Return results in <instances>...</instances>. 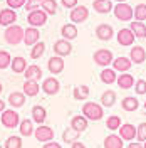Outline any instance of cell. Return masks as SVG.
Masks as SVG:
<instances>
[{"mask_svg": "<svg viewBox=\"0 0 146 148\" xmlns=\"http://www.w3.org/2000/svg\"><path fill=\"white\" fill-rule=\"evenodd\" d=\"M82 116L87 121H99L104 116V108L99 103L94 101H86L82 104Z\"/></svg>", "mask_w": 146, "mask_h": 148, "instance_id": "6da1fadb", "label": "cell"}, {"mask_svg": "<svg viewBox=\"0 0 146 148\" xmlns=\"http://www.w3.org/2000/svg\"><path fill=\"white\" fill-rule=\"evenodd\" d=\"M3 39L5 42L10 46H18L22 40H24V29L17 25V24H12L9 27H5L3 30Z\"/></svg>", "mask_w": 146, "mask_h": 148, "instance_id": "7a4b0ae2", "label": "cell"}, {"mask_svg": "<svg viewBox=\"0 0 146 148\" xmlns=\"http://www.w3.org/2000/svg\"><path fill=\"white\" fill-rule=\"evenodd\" d=\"M113 14L121 22H131V18H133V7L128 5L126 2H121V3L113 5Z\"/></svg>", "mask_w": 146, "mask_h": 148, "instance_id": "3957f363", "label": "cell"}, {"mask_svg": "<svg viewBox=\"0 0 146 148\" xmlns=\"http://www.w3.org/2000/svg\"><path fill=\"white\" fill-rule=\"evenodd\" d=\"M47 15L46 12L42 9H37V10H32V12H29L27 14V24L29 27H42V25H46L47 24Z\"/></svg>", "mask_w": 146, "mask_h": 148, "instance_id": "277c9868", "label": "cell"}, {"mask_svg": "<svg viewBox=\"0 0 146 148\" xmlns=\"http://www.w3.org/2000/svg\"><path fill=\"white\" fill-rule=\"evenodd\" d=\"M113 59H114V56L111 52L109 49H98L94 54H92V61H94V64H98L99 67H109V64L113 62Z\"/></svg>", "mask_w": 146, "mask_h": 148, "instance_id": "5b68a950", "label": "cell"}, {"mask_svg": "<svg viewBox=\"0 0 146 148\" xmlns=\"http://www.w3.org/2000/svg\"><path fill=\"white\" fill-rule=\"evenodd\" d=\"M0 121H2V125L5 126V128H17L18 123H20V116H18V113L15 110H5L2 111V114H0Z\"/></svg>", "mask_w": 146, "mask_h": 148, "instance_id": "8992f818", "label": "cell"}, {"mask_svg": "<svg viewBox=\"0 0 146 148\" xmlns=\"http://www.w3.org/2000/svg\"><path fill=\"white\" fill-rule=\"evenodd\" d=\"M87 17H89V9L86 5H76L74 9H71V14H69L72 24H82L87 20Z\"/></svg>", "mask_w": 146, "mask_h": 148, "instance_id": "52a82bcc", "label": "cell"}, {"mask_svg": "<svg viewBox=\"0 0 146 148\" xmlns=\"http://www.w3.org/2000/svg\"><path fill=\"white\" fill-rule=\"evenodd\" d=\"M40 89L46 92L47 96H55L57 92L61 91V83H59L57 77L50 76V77H46V79H44V83H42V86H40Z\"/></svg>", "mask_w": 146, "mask_h": 148, "instance_id": "ba28073f", "label": "cell"}, {"mask_svg": "<svg viewBox=\"0 0 146 148\" xmlns=\"http://www.w3.org/2000/svg\"><path fill=\"white\" fill-rule=\"evenodd\" d=\"M34 136L37 138V141H42V143L52 141L54 140V130L50 126H47V125H39L34 130Z\"/></svg>", "mask_w": 146, "mask_h": 148, "instance_id": "9c48e42d", "label": "cell"}, {"mask_svg": "<svg viewBox=\"0 0 146 148\" xmlns=\"http://www.w3.org/2000/svg\"><path fill=\"white\" fill-rule=\"evenodd\" d=\"M54 52L55 56H59V57H67V56L72 52V44H71V40H65V39H59V40H55L54 42Z\"/></svg>", "mask_w": 146, "mask_h": 148, "instance_id": "30bf717a", "label": "cell"}, {"mask_svg": "<svg viewBox=\"0 0 146 148\" xmlns=\"http://www.w3.org/2000/svg\"><path fill=\"white\" fill-rule=\"evenodd\" d=\"M94 34H96V37H98L99 40L108 42V40H111V39L114 37V29H113L111 24H99V25L96 27V30H94Z\"/></svg>", "mask_w": 146, "mask_h": 148, "instance_id": "8fae6325", "label": "cell"}, {"mask_svg": "<svg viewBox=\"0 0 146 148\" xmlns=\"http://www.w3.org/2000/svg\"><path fill=\"white\" fill-rule=\"evenodd\" d=\"M116 37H118V44H119V46H123V47L133 46V44H134V39H136V37H134V34H133L128 27L119 29L118 34H116Z\"/></svg>", "mask_w": 146, "mask_h": 148, "instance_id": "7c38bea8", "label": "cell"}, {"mask_svg": "<svg viewBox=\"0 0 146 148\" xmlns=\"http://www.w3.org/2000/svg\"><path fill=\"white\" fill-rule=\"evenodd\" d=\"M118 131H119V138L123 141H133L136 138V126L131 125V123H123Z\"/></svg>", "mask_w": 146, "mask_h": 148, "instance_id": "4fadbf2b", "label": "cell"}, {"mask_svg": "<svg viewBox=\"0 0 146 148\" xmlns=\"http://www.w3.org/2000/svg\"><path fill=\"white\" fill-rule=\"evenodd\" d=\"M40 40V32H39V29L37 27H27L24 29V44L29 47H32L34 44H37Z\"/></svg>", "mask_w": 146, "mask_h": 148, "instance_id": "5bb4252c", "label": "cell"}, {"mask_svg": "<svg viewBox=\"0 0 146 148\" xmlns=\"http://www.w3.org/2000/svg\"><path fill=\"white\" fill-rule=\"evenodd\" d=\"M129 61L131 64H143L146 61V51L143 46H134L129 51Z\"/></svg>", "mask_w": 146, "mask_h": 148, "instance_id": "9a60e30c", "label": "cell"}, {"mask_svg": "<svg viewBox=\"0 0 146 148\" xmlns=\"http://www.w3.org/2000/svg\"><path fill=\"white\" fill-rule=\"evenodd\" d=\"M15 20H17L15 10L9 9V7L0 10V25H2V27H9L12 24H15Z\"/></svg>", "mask_w": 146, "mask_h": 148, "instance_id": "2e32d148", "label": "cell"}, {"mask_svg": "<svg viewBox=\"0 0 146 148\" xmlns=\"http://www.w3.org/2000/svg\"><path fill=\"white\" fill-rule=\"evenodd\" d=\"M113 69L116 71V73H128L129 69H131V61H129V57L126 56H119L116 59H113Z\"/></svg>", "mask_w": 146, "mask_h": 148, "instance_id": "e0dca14e", "label": "cell"}, {"mask_svg": "<svg viewBox=\"0 0 146 148\" xmlns=\"http://www.w3.org/2000/svg\"><path fill=\"white\" fill-rule=\"evenodd\" d=\"M25 99H27V96L24 94L22 91H14L9 94V104L14 108V110H18V108H22L24 104H25Z\"/></svg>", "mask_w": 146, "mask_h": 148, "instance_id": "ac0fdd59", "label": "cell"}, {"mask_svg": "<svg viewBox=\"0 0 146 148\" xmlns=\"http://www.w3.org/2000/svg\"><path fill=\"white\" fill-rule=\"evenodd\" d=\"M24 77H25V81H39L42 77V67L37 64L27 66L24 71Z\"/></svg>", "mask_w": 146, "mask_h": 148, "instance_id": "d6986e66", "label": "cell"}, {"mask_svg": "<svg viewBox=\"0 0 146 148\" xmlns=\"http://www.w3.org/2000/svg\"><path fill=\"white\" fill-rule=\"evenodd\" d=\"M30 114H32V121L37 123V125H44V121L47 120V110L44 108V106H40V104L32 106Z\"/></svg>", "mask_w": 146, "mask_h": 148, "instance_id": "ffe728a7", "label": "cell"}, {"mask_svg": "<svg viewBox=\"0 0 146 148\" xmlns=\"http://www.w3.org/2000/svg\"><path fill=\"white\" fill-rule=\"evenodd\" d=\"M47 67H49L50 74H61L64 71V59L59 56H54L47 61Z\"/></svg>", "mask_w": 146, "mask_h": 148, "instance_id": "44dd1931", "label": "cell"}, {"mask_svg": "<svg viewBox=\"0 0 146 148\" xmlns=\"http://www.w3.org/2000/svg\"><path fill=\"white\" fill-rule=\"evenodd\" d=\"M92 9L96 10L98 14L108 15L113 12V2L111 0H94L92 2Z\"/></svg>", "mask_w": 146, "mask_h": 148, "instance_id": "7402d4cb", "label": "cell"}, {"mask_svg": "<svg viewBox=\"0 0 146 148\" xmlns=\"http://www.w3.org/2000/svg\"><path fill=\"white\" fill-rule=\"evenodd\" d=\"M87 126H89V121L86 120L82 114H76V116H72V118H71V128L76 130L77 133L86 131V130H87Z\"/></svg>", "mask_w": 146, "mask_h": 148, "instance_id": "603a6c76", "label": "cell"}, {"mask_svg": "<svg viewBox=\"0 0 146 148\" xmlns=\"http://www.w3.org/2000/svg\"><path fill=\"white\" fill-rule=\"evenodd\" d=\"M18 133H20V136H24V138L32 136V135H34V121L29 120V118L20 120V123H18Z\"/></svg>", "mask_w": 146, "mask_h": 148, "instance_id": "cb8c5ba5", "label": "cell"}, {"mask_svg": "<svg viewBox=\"0 0 146 148\" xmlns=\"http://www.w3.org/2000/svg\"><path fill=\"white\" fill-rule=\"evenodd\" d=\"M27 66L29 64H27V61H25V57H22V56H15V57H12V61H10V69L15 74H24V71H25Z\"/></svg>", "mask_w": 146, "mask_h": 148, "instance_id": "d4e9b609", "label": "cell"}, {"mask_svg": "<svg viewBox=\"0 0 146 148\" xmlns=\"http://www.w3.org/2000/svg\"><path fill=\"white\" fill-rule=\"evenodd\" d=\"M118 99V96H116V91H113V89H106V91L101 94V106L102 108H113L114 106V103Z\"/></svg>", "mask_w": 146, "mask_h": 148, "instance_id": "484cf974", "label": "cell"}, {"mask_svg": "<svg viewBox=\"0 0 146 148\" xmlns=\"http://www.w3.org/2000/svg\"><path fill=\"white\" fill-rule=\"evenodd\" d=\"M61 34H62V39L65 40H74V39H77V27H76V24L72 22H69V24H64L62 27H61Z\"/></svg>", "mask_w": 146, "mask_h": 148, "instance_id": "4316f807", "label": "cell"}, {"mask_svg": "<svg viewBox=\"0 0 146 148\" xmlns=\"http://www.w3.org/2000/svg\"><path fill=\"white\" fill-rule=\"evenodd\" d=\"M116 81H118V86L121 89H131V88L134 86V81H136V79L133 77V74L123 73L116 77Z\"/></svg>", "mask_w": 146, "mask_h": 148, "instance_id": "83f0119b", "label": "cell"}, {"mask_svg": "<svg viewBox=\"0 0 146 148\" xmlns=\"http://www.w3.org/2000/svg\"><path fill=\"white\" fill-rule=\"evenodd\" d=\"M104 148H124V141L119 138V135L116 133H111L104 138Z\"/></svg>", "mask_w": 146, "mask_h": 148, "instance_id": "f1b7e54d", "label": "cell"}, {"mask_svg": "<svg viewBox=\"0 0 146 148\" xmlns=\"http://www.w3.org/2000/svg\"><path fill=\"white\" fill-rule=\"evenodd\" d=\"M116 77H118V74H116V71L113 67H104L99 74L101 83H104V84H114L116 83Z\"/></svg>", "mask_w": 146, "mask_h": 148, "instance_id": "f546056e", "label": "cell"}, {"mask_svg": "<svg viewBox=\"0 0 146 148\" xmlns=\"http://www.w3.org/2000/svg\"><path fill=\"white\" fill-rule=\"evenodd\" d=\"M121 108L124 111H128V113H133V111H136L139 108V101H138L136 96H126L121 101Z\"/></svg>", "mask_w": 146, "mask_h": 148, "instance_id": "4dcf8cb0", "label": "cell"}, {"mask_svg": "<svg viewBox=\"0 0 146 148\" xmlns=\"http://www.w3.org/2000/svg\"><path fill=\"white\" fill-rule=\"evenodd\" d=\"M128 29L134 34L136 39H146V25H145V22L133 20V22H131V25H129Z\"/></svg>", "mask_w": 146, "mask_h": 148, "instance_id": "1f68e13d", "label": "cell"}, {"mask_svg": "<svg viewBox=\"0 0 146 148\" xmlns=\"http://www.w3.org/2000/svg\"><path fill=\"white\" fill-rule=\"evenodd\" d=\"M24 94L25 96H29V98H34V96H37L39 92H40V84H39V81H25L24 83Z\"/></svg>", "mask_w": 146, "mask_h": 148, "instance_id": "d6a6232c", "label": "cell"}, {"mask_svg": "<svg viewBox=\"0 0 146 148\" xmlns=\"http://www.w3.org/2000/svg\"><path fill=\"white\" fill-rule=\"evenodd\" d=\"M89 88L86 86V84H81V86H76L72 91V96L76 101H86L87 98H89Z\"/></svg>", "mask_w": 146, "mask_h": 148, "instance_id": "836d02e7", "label": "cell"}, {"mask_svg": "<svg viewBox=\"0 0 146 148\" xmlns=\"http://www.w3.org/2000/svg\"><path fill=\"white\" fill-rule=\"evenodd\" d=\"M79 136H81V133H77V131L72 130L71 126L62 131V141H64V143H74V141L79 140Z\"/></svg>", "mask_w": 146, "mask_h": 148, "instance_id": "e575fe53", "label": "cell"}, {"mask_svg": "<svg viewBox=\"0 0 146 148\" xmlns=\"http://www.w3.org/2000/svg\"><path fill=\"white\" fill-rule=\"evenodd\" d=\"M121 125H123V121H121V118L118 114H111V116L106 118V128L109 131H118Z\"/></svg>", "mask_w": 146, "mask_h": 148, "instance_id": "d590c367", "label": "cell"}, {"mask_svg": "<svg viewBox=\"0 0 146 148\" xmlns=\"http://www.w3.org/2000/svg\"><path fill=\"white\" fill-rule=\"evenodd\" d=\"M44 52H46V44H44L42 40H39V42L34 44L32 49H30V57H32L34 61H37L39 57H42V56H44Z\"/></svg>", "mask_w": 146, "mask_h": 148, "instance_id": "8d00e7d4", "label": "cell"}, {"mask_svg": "<svg viewBox=\"0 0 146 148\" xmlns=\"http://www.w3.org/2000/svg\"><path fill=\"white\" fill-rule=\"evenodd\" d=\"M40 9L44 10L47 15H55L57 14V2L55 0H42Z\"/></svg>", "mask_w": 146, "mask_h": 148, "instance_id": "74e56055", "label": "cell"}, {"mask_svg": "<svg viewBox=\"0 0 146 148\" xmlns=\"http://www.w3.org/2000/svg\"><path fill=\"white\" fill-rule=\"evenodd\" d=\"M133 17L136 18L138 22H145L146 20V3H138L133 9Z\"/></svg>", "mask_w": 146, "mask_h": 148, "instance_id": "f35d334b", "label": "cell"}, {"mask_svg": "<svg viewBox=\"0 0 146 148\" xmlns=\"http://www.w3.org/2000/svg\"><path fill=\"white\" fill-rule=\"evenodd\" d=\"M3 148H22V136L18 135H12L5 140V145Z\"/></svg>", "mask_w": 146, "mask_h": 148, "instance_id": "ab89813d", "label": "cell"}, {"mask_svg": "<svg viewBox=\"0 0 146 148\" xmlns=\"http://www.w3.org/2000/svg\"><path fill=\"white\" fill-rule=\"evenodd\" d=\"M10 61H12V57L7 51H0V71H3V69H7L10 66Z\"/></svg>", "mask_w": 146, "mask_h": 148, "instance_id": "60d3db41", "label": "cell"}, {"mask_svg": "<svg viewBox=\"0 0 146 148\" xmlns=\"http://www.w3.org/2000/svg\"><path fill=\"white\" fill-rule=\"evenodd\" d=\"M133 88H134V92H136L138 96H145L146 94V81L145 79H136Z\"/></svg>", "mask_w": 146, "mask_h": 148, "instance_id": "b9f144b4", "label": "cell"}, {"mask_svg": "<svg viewBox=\"0 0 146 148\" xmlns=\"http://www.w3.org/2000/svg\"><path fill=\"white\" fill-rule=\"evenodd\" d=\"M136 140L139 141V143L146 141V123L145 121L139 123V125L136 126Z\"/></svg>", "mask_w": 146, "mask_h": 148, "instance_id": "7bdbcfd3", "label": "cell"}, {"mask_svg": "<svg viewBox=\"0 0 146 148\" xmlns=\"http://www.w3.org/2000/svg\"><path fill=\"white\" fill-rule=\"evenodd\" d=\"M40 3H42V0H25L24 9L27 10V12H32V10L40 9Z\"/></svg>", "mask_w": 146, "mask_h": 148, "instance_id": "ee69618b", "label": "cell"}, {"mask_svg": "<svg viewBox=\"0 0 146 148\" xmlns=\"http://www.w3.org/2000/svg\"><path fill=\"white\" fill-rule=\"evenodd\" d=\"M25 5V0H7V7L12 10L15 9H20V7H24Z\"/></svg>", "mask_w": 146, "mask_h": 148, "instance_id": "f6af8a7d", "label": "cell"}, {"mask_svg": "<svg viewBox=\"0 0 146 148\" xmlns=\"http://www.w3.org/2000/svg\"><path fill=\"white\" fill-rule=\"evenodd\" d=\"M61 3L64 9H74L77 5V0H61Z\"/></svg>", "mask_w": 146, "mask_h": 148, "instance_id": "bcb514c9", "label": "cell"}, {"mask_svg": "<svg viewBox=\"0 0 146 148\" xmlns=\"http://www.w3.org/2000/svg\"><path fill=\"white\" fill-rule=\"evenodd\" d=\"M42 148H62V145L52 140V141H47V143H44V147H42Z\"/></svg>", "mask_w": 146, "mask_h": 148, "instance_id": "7dc6e473", "label": "cell"}, {"mask_svg": "<svg viewBox=\"0 0 146 148\" xmlns=\"http://www.w3.org/2000/svg\"><path fill=\"white\" fill-rule=\"evenodd\" d=\"M128 148H143V143H139V141H129Z\"/></svg>", "mask_w": 146, "mask_h": 148, "instance_id": "c3c4849f", "label": "cell"}, {"mask_svg": "<svg viewBox=\"0 0 146 148\" xmlns=\"http://www.w3.org/2000/svg\"><path fill=\"white\" fill-rule=\"evenodd\" d=\"M71 148H86V145H84L82 141H79V140H77V141L71 143Z\"/></svg>", "mask_w": 146, "mask_h": 148, "instance_id": "681fc988", "label": "cell"}, {"mask_svg": "<svg viewBox=\"0 0 146 148\" xmlns=\"http://www.w3.org/2000/svg\"><path fill=\"white\" fill-rule=\"evenodd\" d=\"M5 110V101H2V99H0V114H2V111Z\"/></svg>", "mask_w": 146, "mask_h": 148, "instance_id": "f907efd6", "label": "cell"}, {"mask_svg": "<svg viewBox=\"0 0 146 148\" xmlns=\"http://www.w3.org/2000/svg\"><path fill=\"white\" fill-rule=\"evenodd\" d=\"M111 2H113V0H111ZM114 2H116V3H121V2H126V0H114Z\"/></svg>", "mask_w": 146, "mask_h": 148, "instance_id": "816d5d0a", "label": "cell"}, {"mask_svg": "<svg viewBox=\"0 0 146 148\" xmlns=\"http://www.w3.org/2000/svg\"><path fill=\"white\" fill-rule=\"evenodd\" d=\"M2 91H3V86H2V83H0V94H2Z\"/></svg>", "mask_w": 146, "mask_h": 148, "instance_id": "f5cc1de1", "label": "cell"}, {"mask_svg": "<svg viewBox=\"0 0 146 148\" xmlns=\"http://www.w3.org/2000/svg\"><path fill=\"white\" fill-rule=\"evenodd\" d=\"M143 148H146V141H145V143H143Z\"/></svg>", "mask_w": 146, "mask_h": 148, "instance_id": "db71d44e", "label": "cell"}, {"mask_svg": "<svg viewBox=\"0 0 146 148\" xmlns=\"http://www.w3.org/2000/svg\"><path fill=\"white\" fill-rule=\"evenodd\" d=\"M145 110H146V101H145Z\"/></svg>", "mask_w": 146, "mask_h": 148, "instance_id": "11a10c76", "label": "cell"}, {"mask_svg": "<svg viewBox=\"0 0 146 148\" xmlns=\"http://www.w3.org/2000/svg\"><path fill=\"white\" fill-rule=\"evenodd\" d=\"M0 148H3V147H2V145H0Z\"/></svg>", "mask_w": 146, "mask_h": 148, "instance_id": "9f6ffc18", "label": "cell"}]
</instances>
